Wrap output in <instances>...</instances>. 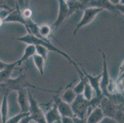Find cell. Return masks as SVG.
<instances>
[{
	"label": "cell",
	"mask_w": 124,
	"mask_h": 123,
	"mask_svg": "<svg viewBox=\"0 0 124 123\" xmlns=\"http://www.w3.org/2000/svg\"><path fill=\"white\" fill-rule=\"evenodd\" d=\"M0 11H1V9H0Z\"/></svg>",
	"instance_id": "cell-32"
},
{
	"label": "cell",
	"mask_w": 124,
	"mask_h": 123,
	"mask_svg": "<svg viewBox=\"0 0 124 123\" xmlns=\"http://www.w3.org/2000/svg\"><path fill=\"white\" fill-rule=\"evenodd\" d=\"M74 117L81 119H85L89 113L90 101L83 97V94L77 95L70 105Z\"/></svg>",
	"instance_id": "cell-4"
},
{
	"label": "cell",
	"mask_w": 124,
	"mask_h": 123,
	"mask_svg": "<svg viewBox=\"0 0 124 123\" xmlns=\"http://www.w3.org/2000/svg\"><path fill=\"white\" fill-rule=\"evenodd\" d=\"M8 95L5 94L3 95L1 104V123H5L8 119L9 105H8Z\"/></svg>",
	"instance_id": "cell-17"
},
{
	"label": "cell",
	"mask_w": 124,
	"mask_h": 123,
	"mask_svg": "<svg viewBox=\"0 0 124 123\" xmlns=\"http://www.w3.org/2000/svg\"><path fill=\"white\" fill-rule=\"evenodd\" d=\"M8 63H5L4 62H3V61L0 60V71L3 70L6 67H7L8 66Z\"/></svg>",
	"instance_id": "cell-30"
},
{
	"label": "cell",
	"mask_w": 124,
	"mask_h": 123,
	"mask_svg": "<svg viewBox=\"0 0 124 123\" xmlns=\"http://www.w3.org/2000/svg\"><path fill=\"white\" fill-rule=\"evenodd\" d=\"M104 11L103 9L97 7H87L83 10V14L80 22L77 23L74 30V35H75L78 30L82 27L90 24L95 19L97 15Z\"/></svg>",
	"instance_id": "cell-6"
},
{
	"label": "cell",
	"mask_w": 124,
	"mask_h": 123,
	"mask_svg": "<svg viewBox=\"0 0 124 123\" xmlns=\"http://www.w3.org/2000/svg\"><path fill=\"white\" fill-rule=\"evenodd\" d=\"M33 62H34L35 66L37 67V70H38L39 73L43 75L45 73V62L46 60L43 58L41 56H38V54H35L33 56Z\"/></svg>",
	"instance_id": "cell-20"
},
{
	"label": "cell",
	"mask_w": 124,
	"mask_h": 123,
	"mask_svg": "<svg viewBox=\"0 0 124 123\" xmlns=\"http://www.w3.org/2000/svg\"><path fill=\"white\" fill-rule=\"evenodd\" d=\"M30 88L37 89L53 92V93H58L59 91H51V90L46 89H43V88L38 87L31 84L27 77L26 72L21 73L15 78H11L2 84H0V90L3 92V94L7 95H8L11 92H14V91L18 92L22 90L29 89Z\"/></svg>",
	"instance_id": "cell-1"
},
{
	"label": "cell",
	"mask_w": 124,
	"mask_h": 123,
	"mask_svg": "<svg viewBox=\"0 0 124 123\" xmlns=\"http://www.w3.org/2000/svg\"><path fill=\"white\" fill-rule=\"evenodd\" d=\"M9 22H16V23H21L25 26V29H27L26 20L22 16L21 9L19 7L17 3H16V7H14L3 20V23H9Z\"/></svg>",
	"instance_id": "cell-10"
},
{
	"label": "cell",
	"mask_w": 124,
	"mask_h": 123,
	"mask_svg": "<svg viewBox=\"0 0 124 123\" xmlns=\"http://www.w3.org/2000/svg\"><path fill=\"white\" fill-rule=\"evenodd\" d=\"M17 101L21 112L23 113H29V101L28 97V89L22 90L17 92Z\"/></svg>",
	"instance_id": "cell-12"
},
{
	"label": "cell",
	"mask_w": 124,
	"mask_h": 123,
	"mask_svg": "<svg viewBox=\"0 0 124 123\" xmlns=\"http://www.w3.org/2000/svg\"><path fill=\"white\" fill-rule=\"evenodd\" d=\"M105 116L100 107H96L91 111L85 120L86 123H98Z\"/></svg>",
	"instance_id": "cell-15"
},
{
	"label": "cell",
	"mask_w": 124,
	"mask_h": 123,
	"mask_svg": "<svg viewBox=\"0 0 124 123\" xmlns=\"http://www.w3.org/2000/svg\"><path fill=\"white\" fill-rule=\"evenodd\" d=\"M72 83L73 81L67 86V87L65 88L61 97H60L62 101L69 105L72 104V103L74 101L77 95L73 89Z\"/></svg>",
	"instance_id": "cell-14"
},
{
	"label": "cell",
	"mask_w": 124,
	"mask_h": 123,
	"mask_svg": "<svg viewBox=\"0 0 124 123\" xmlns=\"http://www.w3.org/2000/svg\"><path fill=\"white\" fill-rule=\"evenodd\" d=\"M57 103V110L61 117H67V118H74V114L71 108L70 105L62 101L60 97L56 99Z\"/></svg>",
	"instance_id": "cell-13"
},
{
	"label": "cell",
	"mask_w": 124,
	"mask_h": 123,
	"mask_svg": "<svg viewBox=\"0 0 124 123\" xmlns=\"http://www.w3.org/2000/svg\"><path fill=\"white\" fill-rule=\"evenodd\" d=\"M36 48V54H38V56H41L43 58L46 60L48 57V54L49 51L46 48L41 46H35Z\"/></svg>",
	"instance_id": "cell-23"
},
{
	"label": "cell",
	"mask_w": 124,
	"mask_h": 123,
	"mask_svg": "<svg viewBox=\"0 0 124 123\" xmlns=\"http://www.w3.org/2000/svg\"><path fill=\"white\" fill-rule=\"evenodd\" d=\"M28 97L29 101V113L31 121H34L36 123H47L43 111L41 110L29 89H28Z\"/></svg>",
	"instance_id": "cell-5"
},
{
	"label": "cell",
	"mask_w": 124,
	"mask_h": 123,
	"mask_svg": "<svg viewBox=\"0 0 124 123\" xmlns=\"http://www.w3.org/2000/svg\"><path fill=\"white\" fill-rule=\"evenodd\" d=\"M36 54V48L35 46L33 45H27V46L25 47L24 50V53L23 56H22L19 60H17V66H21L22 64V63L27 61L30 57H33L35 54Z\"/></svg>",
	"instance_id": "cell-18"
},
{
	"label": "cell",
	"mask_w": 124,
	"mask_h": 123,
	"mask_svg": "<svg viewBox=\"0 0 124 123\" xmlns=\"http://www.w3.org/2000/svg\"><path fill=\"white\" fill-rule=\"evenodd\" d=\"M51 27H49L48 25H42L41 26H39L38 33H39L40 38L43 39H47V40H50L49 37L51 36Z\"/></svg>",
	"instance_id": "cell-21"
},
{
	"label": "cell",
	"mask_w": 124,
	"mask_h": 123,
	"mask_svg": "<svg viewBox=\"0 0 124 123\" xmlns=\"http://www.w3.org/2000/svg\"><path fill=\"white\" fill-rule=\"evenodd\" d=\"M17 62H15L13 63L9 64L8 66L6 67L3 70L0 71V84H2L6 81H7L12 75V73L15 69V68L17 67Z\"/></svg>",
	"instance_id": "cell-16"
},
{
	"label": "cell",
	"mask_w": 124,
	"mask_h": 123,
	"mask_svg": "<svg viewBox=\"0 0 124 123\" xmlns=\"http://www.w3.org/2000/svg\"><path fill=\"white\" fill-rule=\"evenodd\" d=\"M31 121V120L30 116H29V115H27V116H26L22 118V119L19 121L17 123H30Z\"/></svg>",
	"instance_id": "cell-27"
},
{
	"label": "cell",
	"mask_w": 124,
	"mask_h": 123,
	"mask_svg": "<svg viewBox=\"0 0 124 123\" xmlns=\"http://www.w3.org/2000/svg\"><path fill=\"white\" fill-rule=\"evenodd\" d=\"M99 107L105 116L115 119L118 123H124V104L117 103L102 96Z\"/></svg>",
	"instance_id": "cell-3"
},
{
	"label": "cell",
	"mask_w": 124,
	"mask_h": 123,
	"mask_svg": "<svg viewBox=\"0 0 124 123\" xmlns=\"http://www.w3.org/2000/svg\"><path fill=\"white\" fill-rule=\"evenodd\" d=\"M73 121H74V123H86L85 119H81L76 117L73 118Z\"/></svg>",
	"instance_id": "cell-29"
},
{
	"label": "cell",
	"mask_w": 124,
	"mask_h": 123,
	"mask_svg": "<svg viewBox=\"0 0 124 123\" xmlns=\"http://www.w3.org/2000/svg\"><path fill=\"white\" fill-rule=\"evenodd\" d=\"M93 90L92 87H91L90 84H89L88 81L87 79L85 82V86H84V90H83V95L88 101H90L91 99L93 97Z\"/></svg>",
	"instance_id": "cell-22"
},
{
	"label": "cell",
	"mask_w": 124,
	"mask_h": 123,
	"mask_svg": "<svg viewBox=\"0 0 124 123\" xmlns=\"http://www.w3.org/2000/svg\"><path fill=\"white\" fill-rule=\"evenodd\" d=\"M27 115H29V113H19L15 116H13L11 118L8 119L5 123H17L22 118L27 116Z\"/></svg>",
	"instance_id": "cell-24"
},
{
	"label": "cell",
	"mask_w": 124,
	"mask_h": 123,
	"mask_svg": "<svg viewBox=\"0 0 124 123\" xmlns=\"http://www.w3.org/2000/svg\"><path fill=\"white\" fill-rule=\"evenodd\" d=\"M101 53L102 54V59H103V65H102V72L101 73L100 86L101 92H102V95L108 98L109 94L108 92V87L110 78L109 74L108 65H107L106 56L103 51H101Z\"/></svg>",
	"instance_id": "cell-8"
},
{
	"label": "cell",
	"mask_w": 124,
	"mask_h": 123,
	"mask_svg": "<svg viewBox=\"0 0 124 123\" xmlns=\"http://www.w3.org/2000/svg\"><path fill=\"white\" fill-rule=\"evenodd\" d=\"M98 123H118L116 121L115 119H112L111 118H109V117L104 116L103 119Z\"/></svg>",
	"instance_id": "cell-26"
},
{
	"label": "cell",
	"mask_w": 124,
	"mask_h": 123,
	"mask_svg": "<svg viewBox=\"0 0 124 123\" xmlns=\"http://www.w3.org/2000/svg\"><path fill=\"white\" fill-rule=\"evenodd\" d=\"M80 65L81 68H82L81 70H82V73H83V74L86 78L89 84H90L91 87L93 89V91L95 93V97L98 98H102V97L103 95L102 94V92H101L100 86L101 74H100V75H98V76H93V75H91V74H88L85 71V70L84 69V68L82 66V65L80 64Z\"/></svg>",
	"instance_id": "cell-9"
},
{
	"label": "cell",
	"mask_w": 124,
	"mask_h": 123,
	"mask_svg": "<svg viewBox=\"0 0 124 123\" xmlns=\"http://www.w3.org/2000/svg\"><path fill=\"white\" fill-rule=\"evenodd\" d=\"M67 6L69 9L70 14L72 15L73 14L80 10H84L85 2L84 1H76V0H69L66 1Z\"/></svg>",
	"instance_id": "cell-19"
},
{
	"label": "cell",
	"mask_w": 124,
	"mask_h": 123,
	"mask_svg": "<svg viewBox=\"0 0 124 123\" xmlns=\"http://www.w3.org/2000/svg\"><path fill=\"white\" fill-rule=\"evenodd\" d=\"M30 123H32V121H31V122H30Z\"/></svg>",
	"instance_id": "cell-31"
},
{
	"label": "cell",
	"mask_w": 124,
	"mask_h": 123,
	"mask_svg": "<svg viewBox=\"0 0 124 123\" xmlns=\"http://www.w3.org/2000/svg\"><path fill=\"white\" fill-rule=\"evenodd\" d=\"M45 116L47 123H61L62 117L57 110L56 100L53 105L49 108V110H47L46 113H45Z\"/></svg>",
	"instance_id": "cell-11"
},
{
	"label": "cell",
	"mask_w": 124,
	"mask_h": 123,
	"mask_svg": "<svg viewBox=\"0 0 124 123\" xmlns=\"http://www.w3.org/2000/svg\"><path fill=\"white\" fill-rule=\"evenodd\" d=\"M21 12H22V15L23 16V19L25 20L31 19V17L32 16V11H31L30 8L26 7L23 9V11H21Z\"/></svg>",
	"instance_id": "cell-25"
},
{
	"label": "cell",
	"mask_w": 124,
	"mask_h": 123,
	"mask_svg": "<svg viewBox=\"0 0 124 123\" xmlns=\"http://www.w3.org/2000/svg\"><path fill=\"white\" fill-rule=\"evenodd\" d=\"M14 39L18 41H21V42L23 43L27 44V45L43 46V47H46L49 51H53L54 52L60 54V55L64 57H65L69 62L70 64H72L74 65L75 69L79 68L78 64L77 63H75L70 58V57L69 56L67 53L64 52V51L58 49L53 44H52L50 40H47V39H41V38H37V37L35 36L32 35L29 33H27L25 35L23 36L19 37V38H14Z\"/></svg>",
	"instance_id": "cell-2"
},
{
	"label": "cell",
	"mask_w": 124,
	"mask_h": 123,
	"mask_svg": "<svg viewBox=\"0 0 124 123\" xmlns=\"http://www.w3.org/2000/svg\"><path fill=\"white\" fill-rule=\"evenodd\" d=\"M61 123H74V121H73V118L62 117Z\"/></svg>",
	"instance_id": "cell-28"
},
{
	"label": "cell",
	"mask_w": 124,
	"mask_h": 123,
	"mask_svg": "<svg viewBox=\"0 0 124 123\" xmlns=\"http://www.w3.org/2000/svg\"><path fill=\"white\" fill-rule=\"evenodd\" d=\"M59 11L56 20L51 26L52 30H56L63 22L70 16L69 9L66 0H59Z\"/></svg>",
	"instance_id": "cell-7"
}]
</instances>
